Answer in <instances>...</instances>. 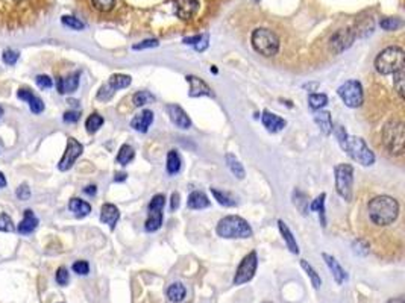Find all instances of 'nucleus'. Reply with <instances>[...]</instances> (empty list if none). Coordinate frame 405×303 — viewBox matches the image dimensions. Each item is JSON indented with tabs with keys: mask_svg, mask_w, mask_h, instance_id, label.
Listing matches in <instances>:
<instances>
[{
	"mask_svg": "<svg viewBox=\"0 0 405 303\" xmlns=\"http://www.w3.org/2000/svg\"><path fill=\"white\" fill-rule=\"evenodd\" d=\"M18 56H20V53H18L17 50H12V49H6V50L3 52V55H2L3 62L8 64V65H14V64L17 62Z\"/></svg>",
	"mask_w": 405,
	"mask_h": 303,
	"instance_id": "46",
	"label": "nucleus"
},
{
	"mask_svg": "<svg viewBox=\"0 0 405 303\" xmlns=\"http://www.w3.org/2000/svg\"><path fill=\"white\" fill-rule=\"evenodd\" d=\"M352 249H354V253H355V255H358V256H366L367 253H369V243H367L366 240H363V238H358V240L354 241Z\"/></svg>",
	"mask_w": 405,
	"mask_h": 303,
	"instance_id": "40",
	"label": "nucleus"
},
{
	"mask_svg": "<svg viewBox=\"0 0 405 303\" xmlns=\"http://www.w3.org/2000/svg\"><path fill=\"white\" fill-rule=\"evenodd\" d=\"M211 193H212V196H214V199L220 203V205H223V206H228V208H231V206H235V200L231 197V196H228L226 193H222V191H218V189H215V188H211Z\"/></svg>",
	"mask_w": 405,
	"mask_h": 303,
	"instance_id": "38",
	"label": "nucleus"
},
{
	"mask_svg": "<svg viewBox=\"0 0 405 303\" xmlns=\"http://www.w3.org/2000/svg\"><path fill=\"white\" fill-rule=\"evenodd\" d=\"M131 82H132V78H131V76L117 73V74H113L111 78H109L108 85L111 87L114 91H117V90H122V88L129 87V85H131Z\"/></svg>",
	"mask_w": 405,
	"mask_h": 303,
	"instance_id": "29",
	"label": "nucleus"
},
{
	"mask_svg": "<svg viewBox=\"0 0 405 303\" xmlns=\"http://www.w3.org/2000/svg\"><path fill=\"white\" fill-rule=\"evenodd\" d=\"M186 79L190 84V91H189V96L190 97H202V96L214 97L212 90L208 87V84L203 79L198 78V76H193V74H189Z\"/></svg>",
	"mask_w": 405,
	"mask_h": 303,
	"instance_id": "15",
	"label": "nucleus"
},
{
	"mask_svg": "<svg viewBox=\"0 0 405 303\" xmlns=\"http://www.w3.org/2000/svg\"><path fill=\"white\" fill-rule=\"evenodd\" d=\"M134 156H135V152H134L132 146L123 144L120 147V150H119V153H117V162L120 165H126V164H129L134 159Z\"/></svg>",
	"mask_w": 405,
	"mask_h": 303,
	"instance_id": "31",
	"label": "nucleus"
},
{
	"mask_svg": "<svg viewBox=\"0 0 405 303\" xmlns=\"http://www.w3.org/2000/svg\"><path fill=\"white\" fill-rule=\"evenodd\" d=\"M82 152H84V146L75 140L73 137H68L67 138V147H65V152H64V155L58 164V168L61 171H67L73 167V164L76 162V159L82 155Z\"/></svg>",
	"mask_w": 405,
	"mask_h": 303,
	"instance_id": "11",
	"label": "nucleus"
},
{
	"mask_svg": "<svg viewBox=\"0 0 405 303\" xmlns=\"http://www.w3.org/2000/svg\"><path fill=\"white\" fill-rule=\"evenodd\" d=\"M132 102H134L135 106H144V105H147V103L155 102V96L151 94L149 91H138V93L134 94Z\"/></svg>",
	"mask_w": 405,
	"mask_h": 303,
	"instance_id": "37",
	"label": "nucleus"
},
{
	"mask_svg": "<svg viewBox=\"0 0 405 303\" xmlns=\"http://www.w3.org/2000/svg\"><path fill=\"white\" fill-rule=\"evenodd\" d=\"M119 218H120V211H119V208L116 205L105 203L102 206V209H100V220H102V223L108 224L109 227H111V229H114L117 221H119Z\"/></svg>",
	"mask_w": 405,
	"mask_h": 303,
	"instance_id": "20",
	"label": "nucleus"
},
{
	"mask_svg": "<svg viewBox=\"0 0 405 303\" xmlns=\"http://www.w3.org/2000/svg\"><path fill=\"white\" fill-rule=\"evenodd\" d=\"M256 267H258V256H256V252L255 250H252L240 262L238 269L235 272V276H234L232 284L234 285H243V284L252 281V278L255 276Z\"/></svg>",
	"mask_w": 405,
	"mask_h": 303,
	"instance_id": "9",
	"label": "nucleus"
},
{
	"mask_svg": "<svg viewBox=\"0 0 405 303\" xmlns=\"http://www.w3.org/2000/svg\"><path fill=\"white\" fill-rule=\"evenodd\" d=\"M301 267H302V269L305 270V273L308 275V278H310L313 287H314L316 290H319V288L322 287V279H320V276L317 275V272L311 267V264H308L305 259H302V261H301Z\"/></svg>",
	"mask_w": 405,
	"mask_h": 303,
	"instance_id": "33",
	"label": "nucleus"
},
{
	"mask_svg": "<svg viewBox=\"0 0 405 303\" xmlns=\"http://www.w3.org/2000/svg\"><path fill=\"white\" fill-rule=\"evenodd\" d=\"M387 303H405V302H404V297H398V299H390Z\"/></svg>",
	"mask_w": 405,
	"mask_h": 303,
	"instance_id": "57",
	"label": "nucleus"
},
{
	"mask_svg": "<svg viewBox=\"0 0 405 303\" xmlns=\"http://www.w3.org/2000/svg\"><path fill=\"white\" fill-rule=\"evenodd\" d=\"M355 40V32L349 27L346 29H339L333 36L329 38V47L334 53H342L346 49H349L352 46Z\"/></svg>",
	"mask_w": 405,
	"mask_h": 303,
	"instance_id": "12",
	"label": "nucleus"
},
{
	"mask_svg": "<svg viewBox=\"0 0 405 303\" xmlns=\"http://www.w3.org/2000/svg\"><path fill=\"white\" fill-rule=\"evenodd\" d=\"M167 114H169V117H170V122L179 128V129H190L192 128V120L189 117V114L184 111L179 105L176 103H170L167 105Z\"/></svg>",
	"mask_w": 405,
	"mask_h": 303,
	"instance_id": "13",
	"label": "nucleus"
},
{
	"mask_svg": "<svg viewBox=\"0 0 405 303\" xmlns=\"http://www.w3.org/2000/svg\"><path fill=\"white\" fill-rule=\"evenodd\" d=\"M278 227H279V232H281V235H282V238H284V241H285L288 250H290L291 253H296V255H298V253H299V246H298V243H296V238L293 237L291 231L288 229V226H287L282 220H278Z\"/></svg>",
	"mask_w": 405,
	"mask_h": 303,
	"instance_id": "23",
	"label": "nucleus"
},
{
	"mask_svg": "<svg viewBox=\"0 0 405 303\" xmlns=\"http://www.w3.org/2000/svg\"><path fill=\"white\" fill-rule=\"evenodd\" d=\"M5 186H6V179L2 173H0V188H5Z\"/></svg>",
	"mask_w": 405,
	"mask_h": 303,
	"instance_id": "56",
	"label": "nucleus"
},
{
	"mask_svg": "<svg viewBox=\"0 0 405 303\" xmlns=\"http://www.w3.org/2000/svg\"><path fill=\"white\" fill-rule=\"evenodd\" d=\"M325 199H326V194L322 193L319 197H316V199L313 200V203H311V206H310L311 211H317V212H319L320 223H322L323 227L326 226V220H325Z\"/></svg>",
	"mask_w": 405,
	"mask_h": 303,
	"instance_id": "32",
	"label": "nucleus"
},
{
	"mask_svg": "<svg viewBox=\"0 0 405 303\" xmlns=\"http://www.w3.org/2000/svg\"><path fill=\"white\" fill-rule=\"evenodd\" d=\"M308 103L311 106V109L314 111H320V108L328 105V96L326 94H320V93H314L308 96Z\"/></svg>",
	"mask_w": 405,
	"mask_h": 303,
	"instance_id": "35",
	"label": "nucleus"
},
{
	"mask_svg": "<svg viewBox=\"0 0 405 303\" xmlns=\"http://www.w3.org/2000/svg\"><path fill=\"white\" fill-rule=\"evenodd\" d=\"M36 226H38V218L35 217V214L30 209H26L23 220L17 226V232L21 235H29L36 229Z\"/></svg>",
	"mask_w": 405,
	"mask_h": 303,
	"instance_id": "22",
	"label": "nucleus"
},
{
	"mask_svg": "<svg viewBox=\"0 0 405 303\" xmlns=\"http://www.w3.org/2000/svg\"><path fill=\"white\" fill-rule=\"evenodd\" d=\"M68 208H70V211H71L73 214H75L78 218H82V217H85V215H88V214L91 212V205L87 203V202L82 200V199H78V197H75V199H71V200H70Z\"/></svg>",
	"mask_w": 405,
	"mask_h": 303,
	"instance_id": "25",
	"label": "nucleus"
},
{
	"mask_svg": "<svg viewBox=\"0 0 405 303\" xmlns=\"http://www.w3.org/2000/svg\"><path fill=\"white\" fill-rule=\"evenodd\" d=\"M380 24L384 30H396L402 26V21L399 18H384Z\"/></svg>",
	"mask_w": 405,
	"mask_h": 303,
	"instance_id": "43",
	"label": "nucleus"
},
{
	"mask_svg": "<svg viewBox=\"0 0 405 303\" xmlns=\"http://www.w3.org/2000/svg\"><path fill=\"white\" fill-rule=\"evenodd\" d=\"M79 76H81V73L76 71V73L68 74L67 78L58 79V84H56L58 93H59V94H68V93L76 91L78 87H79Z\"/></svg>",
	"mask_w": 405,
	"mask_h": 303,
	"instance_id": "21",
	"label": "nucleus"
},
{
	"mask_svg": "<svg viewBox=\"0 0 405 303\" xmlns=\"http://www.w3.org/2000/svg\"><path fill=\"white\" fill-rule=\"evenodd\" d=\"M0 117H2V108H0Z\"/></svg>",
	"mask_w": 405,
	"mask_h": 303,
	"instance_id": "58",
	"label": "nucleus"
},
{
	"mask_svg": "<svg viewBox=\"0 0 405 303\" xmlns=\"http://www.w3.org/2000/svg\"><path fill=\"white\" fill-rule=\"evenodd\" d=\"M170 208L172 211H176L179 208V194L178 193H173L172 194V203H170Z\"/></svg>",
	"mask_w": 405,
	"mask_h": 303,
	"instance_id": "53",
	"label": "nucleus"
},
{
	"mask_svg": "<svg viewBox=\"0 0 405 303\" xmlns=\"http://www.w3.org/2000/svg\"><path fill=\"white\" fill-rule=\"evenodd\" d=\"M252 47L256 53H260L266 58L275 56L279 50V38L278 35L266 27H258L252 32L250 36Z\"/></svg>",
	"mask_w": 405,
	"mask_h": 303,
	"instance_id": "5",
	"label": "nucleus"
},
{
	"mask_svg": "<svg viewBox=\"0 0 405 303\" xmlns=\"http://www.w3.org/2000/svg\"><path fill=\"white\" fill-rule=\"evenodd\" d=\"M17 197L20 200H27L30 197V189H29V186L26 183H23V185H20L17 188Z\"/></svg>",
	"mask_w": 405,
	"mask_h": 303,
	"instance_id": "51",
	"label": "nucleus"
},
{
	"mask_svg": "<svg viewBox=\"0 0 405 303\" xmlns=\"http://www.w3.org/2000/svg\"><path fill=\"white\" fill-rule=\"evenodd\" d=\"M175 12L181 20H190L196 15L199 9L198 0H173Z\"/></svg>",
	"mask_w": 405,
	"mask_h": 303,
	"instance_id": "14",
	"label": "nucleus"
},
{
	"mask_svg": "<svg viewBox=\"0 0 405 303\" xmlns=\"http://www.w3.org/2000/svg\"><path fill=\"white\" fill-rule=\"evenodd\" d=\"M166 205V199L163 194H155L149 203V217L146 220L144 229L147 232H155L158 231L163 224V209Z\"/></svg>",
	"mask_w": 405,
	"mask_h": 303,
	"instance_id": "10",
	"label": "nucleus"
},
{
	"mask_svg": "<svg viewBox=\"0 0 405 303\" xmlns=\"http://www.w3.org/2000/svg\"><path fill=\"white\" fill-rule=\"evenodd\" d=\"M158 44H160V43H158V40H146V41H143V43H138V44L132 46V49H134V50H143V49L157 47Z\"/></svg>",
	"mask_w": 405,
	"mask_h": 303,
	"instance_id": "49",
	"label": "nucleus"
},
{
	"mask_svg": "<svg viewBox=\"0 0 405 303\" xmlns=\"http://www.w3.org/2000/svg\"><path fill=\"white\" fill-rule=\"evenodd\" d=\"M17 97L20 100H24L33 114H41L44 111V102L38 96H35L29 88H20L17 91Z\"/></svg>",
	"mask_w": 405,
	"mask_h": 303,
	"instance_id": "16",
	"label": "nucleus"
},
{
	"mask_svg": "<svg viewBox=\"0 0 405 303\" xmlns=\"http://www.w3.org/2000/svg\"><path fill=\"white\" fill-rule=\"evenodd\" d=\"M225 161H226V165L228 168L231 170V173L237 177V179H244L246 176V171H244V167L241 165V162L232 155V153H226L225 155Z\"/></svg>",
	"mask_w": 405,
	"mask_h": 303,
	"instance_id": "28",
	"label": "nucleus"
},
{
	"mask_svg": "<svg viewBox=\"0 0 405 303\" xmlns=\"http://www.w3.org/2000/svg\"><path fill=\"white\" fill-rule=\"evenodd\" d=\"M15 2H23V0H15Z\"/></svg>",
	"mask_w": 405,
	"mask_h": 303,
	"instance_id": "59",
	"label": "nucleus"
},
{
	"mask_svg": "<svg viewBox=\"0 0 405 303\" xmlns=\"http://www.w3.org/2000/svg\"><path fill=\"white\" fill-rule=\"evenodd\" d=\"M0 231L2 232H14L15 227L8 214H0Z\"/></svg>",
	"mask_w": 405,
	"mask_h": 303,
	"instance_id": "41",
	"label": "nucleus"
},
{
	"mask_svg": "<svg viewBox=\"0 0 405 303\" xmlns=\"http://www.w3.org/2000/svg\"><path fill=\"white\" fill-rule=\"evenodd\" d=\"M314 122L320 128V131L325 135H329L333 132V122H331V114L328 111H319L314 114Z\"/></svg>",
	"mask_w": 405,
	"mask_h": 303,
	"instance_id": "26",
	"label": "nucleus"
},
{
	"mask_svg": "<svg viewBox=\"0 0 405 303\" xmlns=\"http://www.w3.org/2000/svg\"><path fill=\"white\" fill-rule=\"evenodd\" d=\"M405 67V53L399 46L386 47L375 58V68L380 74H393Z\"/></svg>",
	"mask_w": 405,
	"mask_h": 303,
	"instance_id": "4",
	"label": "nucleus"
},
{
	"mask_svg": "<svg viewBox=\"0 0 405 303\" xmlns=\"http://www.w3.org/2000/svg\"><path fill=\"white\" fill-rule=\"evenodd\" d=\"M73 272L79 276H85L90 272V265L87 261H76L75 264H73Z\"/></svg>",
	"mask_w": 405,
	"mask_h": 303,
	"instance_id": "44",
	"label": "nucleus"
},
{
	"mask_svg": "<svg viewBox=\"0 0 405 303\" xmlns=\"http://www.w3.org/2000/svg\"><path fill=\"white\" fill-rule=\"evenodd\" d=\"M84 193L88 194V196H94V194L97 193L96 185H88V186H85V188H84Z\"/></svg>",
	"mask_w": 405,
	"mask_h": 303,
	"instance_id": "54",
	"label": "nucleus"
},
{
	"mask_svg": "<svg viewBox=\"0 0 405 303\" xmlns=\"http://www.w3.org/2000/svg\"><path fill=\"white\" fill-rule=\"evenodd\" d=\"M102 125H103V117L99 116L97 112L91 114V116H90V117L87 119V122H85V128H87L88 134H96V132L102 128Z\"/></svg>",
	"mask_w": 405,
	"mask_h": 303,
	"instance_id": "34",
	"label": "nucleus"
},
{
	"mask_svg": "<svg viewBox=\"0 0 405 303\" xmlns=\"http://www.w3.org/2000/svg\"><path fill=\"white\" fill-rule=\"evenodd\" d=\"M208 41H209V38H208V33H203V35H201V38H199V41L195 44V49L196 50H199V52H203L206 47H208Z\"/></svg>",
	"mask_w": 405,
	"mask_h": 303,
	"instance_id": "52",
	"label": "nucleus"
},
{
	"mask_svg": "<svg viewBox=\"0 0 405 303\" xmlns=\"http://www.w3.org/2000/svg\"><path fill=\"white\" fill-rule=\"evenodd\" d=\"M367 211L375 224L389 226L399 215V203L390 196H377L367 205Z\"/></svg>",
	"mask_w": 405,
	"mask_h": 303,
	"instance_id": "2",
	"label": "nucleus"
},
{
	"mask_svg": "<svg viewBox=\"0 0 405 303\" xmlns=\"http://www.w3.org/2000/svg\"><path fill=\"white\" fill-rule=\"evenodd\" d=\"M181 165H182V161H181L179 153L176 150H170L167 153V171H169V174H176L181 170Z\"/></svg>",
	"mask_w": 405,
	"mask_h": 303,
	"instance_id": "30",
	"label": "nucleus"
},
{
	"mask_svg": "<svg viewBox=\"0 0 405 303\" xmlns=\"http://www.w3.org/2000/svg\"><path fill=\"white\" fill-rule=\"evenodd\" d=\"M186 294H187V290L184 287L181 282H173L169 288H167V297L170 302L173 303H179L186 299Z\"/></svg>",
	"mask_w": 405,
	"mask_h": 303,
	"instance_id": "27",
	"label": "nucleus"
},
{
	"mask_svg": "<svg viewBox=\"0 0 405 303\" xmlns=\"http://www.w3.org/2000/svg\"><path fill=\"white\" fill-rule=\"evenodd\" d=\"M62 119L65 123H76L81 119V114L78 111H67Z\"/></svg>",
	"mask_w": 405,
	"mask_h": 303,
	"instance_id": "50",
	"label": "nucleus"
},
{
	"mask_svg": "<svg viewBox=\"0 0 405 303\" xmlns=\"http://www.w3.org/2000/svg\"><path fill=\"white\" fill-rule=\"evenodd\" d=\"M326 265H328V269L331 270V273H333V278L336 279V282L339 285H342L346 279H348V275L346 272L342 269V265L339 264V261L333 256V255H328V253H322Z\"/></svg>",
	"mask_w": 405,
	"mask_h": 303,
	"instance_id": "19",
	"label": "nucleus"
},
{
	"mask_svg": "<svg viewBox=\"0 0 405 303\" xmlns=\"http://www.w3.org/2000/svg\"><path fill=\"white\" fill-rule=\"evenodd\" d=\"M404 82H405V71H404V68H401L396 73H393V87L398 91L401 99H404V91H405Z\"/></svg>",
	"mask_w": 405,
	"mask_h": 303,
	"instance_id": "36",
	"label": "nucleus"
},
{
	"mask_svg": "<svg viewBox=\"0 0 405 303\" xmlns=\"http://www.w3.org/2000/svg\"><path fill=\"white\" fill-rule=\"evenodd\" d=\"M336 173V191L346 202L352 200V185H354V167L351 164H339Z\"/></svg>",
	"mask_w": 405,
	"mask_h": 303,
	"instance_id": "7",
	"label": "nucleus"
},
{
	"mask_svg": "<svg viewBox=\"0 0 405 303\" xmlns=\"http://www.w3.org/2000/svg\"><path fill=\"white\" fill-rule=\"evenodd\" d=\"M383 141L389 153L401 156L405 150V126L402 122L392 120L383 129Z\"/></svg>",
	"mask_w": 405,
	"mask_h": 303,
	"instance_id": "6",
	"label": "nucleus"
},
{
	"mask_svg": "<svg viewBox=\"0 0 405 303\" xmlns=\"http://www.w3.org/2000/svg\"><path fill=\"white\" fill-rule=\"evenodd\" d=\"M36 85H38L41 90H49L52 85H53V81L49 78L47 74H40V76H36Z\"/></svg>",
	"mask_w": 405,
	"mask_h": 303,
	"instance_id": "47",
	"label": "nucleus"
},
{
	"mask_svg": "<svg viewBox=\"0 0 405 303\" xmlns=\"http://www.w3.org/2000/svg\"><path fill=\"white\" fill-rule=\"evenodd\" d=\"M337 94L348 108H360L364 102L363 87L358 81H346L343 85L339 87Z\"/></svg>",
	"mask_w": 405,
	"mask_h": 303,
	"instance_id": "8",
	"label": "nucleus"
},
{
	"mask_svg": "<svg viewBox=\"0 0 405 303\" xmlns=\"http://www.w3.org/2000/svg\"><path fill=\"white\" fill-rule=\"evenodd\" d=\"M211 205L209 199L206 197L205 193L202 191H193L190 196H189V200H187V206L190 209H205Z\"/></svg>",
	"mask_w": 405,
	"mask_h": 303,
	"instance_id": "24",
	"label": "nucleus"
},
{
	"mask_svg": "<svg viewBox=\"0 0 405 303\" xmlns=\"http://www.w3.org/2000/svg\"><path fill=\"white\" fill-rule=\"evenodd\" d=\"M68 281H70V275H68L67 269L65 267H59L58 272H56V282L61 287H65L68 284Z\"/></svg>",
	"mask_w": 405,
	"mask_h": 303,
	"instance_id": "48",
	"label": "nucleus"
},
{
	"mask_svg": "<svg viewBox=\"0 0 405 303\" xmlns=\"http://www.w3.org/2000/svg\"><path fill=\"white\" fill-rule=\"evenodd\" d=\"M91 3L100 12H109L116 6V0H91Z\"/></svg>",
	"mask_w": 405,
	"mask_h": 303,
	"instance_id": "39",
	"label": "nucleus"
},
{
	"mask_svg": "<svg viewBox=\"0 0 405 303\" xmlns=\"http://www.w3.org/2000/svg\"><path fill=\"white\" fill-rule=\"evenodd\" d=\"M62 23H64L67 27H71V29H75V30H82V29H84V23L79 21V20L75 18V17H71V15H64V17H62Z\"/></svg>",
	"mask_w": 405,
	"mask_h": 303,
	"instance_id": "42",
	"label": "nucleus"
},
{
	"mask_svg": "<svg viewBox=\"0 0 405 303\" xmlns=\"http://www.w3.org/2000/svg\"><path fill=\"white\" fill-rule=\"evenodd\" d=\"M261 122H263L264 128H266L269 132H272V134L279 132V131H282V129L285 128V120H284V119H281L279 116H276V114H273V112L267 111V109H264V111H263Z\"/></svg>",
	"mask_w": 405,
	"mask_h": 303,
	"instance_id": "18",
	"label": "nucleus"
},
{
	"mask_svg": "<svg viewBox=\"0 0 405 303\" xmlns=\"http://www.w3.org/2000/svg\"><path fill=\"white\" fill-rule=\"evenodd\" d=\"M336 137H337V141H339L340 147L358 164H361L364 167H369V165H372L375 162L374 152L367 147L364 140L349 135L345 131V128H342V126H339L336 129Z\"/></svg>",
	"mask_w": 405,
	"mask_h": 303,
	"instance_id": "1",
	"label": "nucleus"
},
{
	"mask_svg": "<svg viewBox=\"0 0 405 303\" xmlns=\"http://www.w3.org/2000/svg\"><path fill=\"white\" fill-rule=\"evenodd\" d=\"M215 232L222 238H250L253 234L249 223L238 215H226L220 218Z\"/></svg>",
	"mask_w": 405,
	"mask_h": 303,
	"instance_id": "3",
	"label": "nucleus"
},
{
	"mask_svg": "<svg viewBox=\"0 0 405 303\" xmlns=\"http://www.w3.org/2000/svg\"><path fill=\"white\" fill-rule=\"evenodd\" d=\"M125 179H126V173H117L116 177H114L116 182H122V180H125Z\"/></svg>",
	"mask_w": 405,
	"mask_h": 303,
	"instance_id": "55",
	"label": "nucleus"
},
{
	"mask_svg": "<svg viewBox=\"0 0 405 303\" xmlns=\"http://www.w3.org/2000/svg\"><path fill=\"white\" fill-rule=\"evenodd\" d=\"M154 122V112L151 109H144L141 111L138 116H135L131 122V128L137 132H147V129L151 128Z\"/></svg>",
	"mask_w": 405,
	"mask_h": 303,
	"instance_id": "17",
	"label": "nucleus"
},
{
	"mask_svg": "<svg viewBox=\"0 0 405 303\" xmlns=\"http://www.w3.org/2000/svg\"><path fill=\"white\" fill-rule=\"evenodd\" d=\"M114 93H116V91H114L111 87H109L108 84H105V85L100 87V90H99V93H97V99L106 102V100H109V99H111V97L114 96Z\"/></svg>",
	"mask_w": 405,
	"mask_h": 303,
	"instance_id": "45",
	"label": "nucleus"
}]
</instances>
